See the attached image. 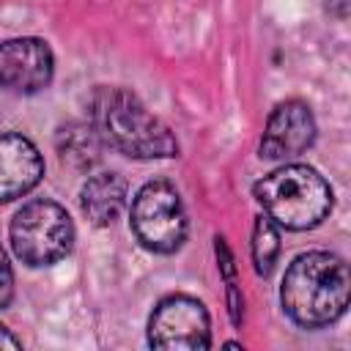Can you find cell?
<instances>
[{
	"instance_id": "cell-5",
	"label": "cell",
	"mask_w": 351,
	"mask_h": 351,
	"mask_svg": "<svg viewBox=\"0 0 351 351\" xmlns=\"http://www.w3.org/2000/svg\"><path fill=\"white\" fill-rule=\"evenodd\" d=\"M129 222H132V233L137 236V241L156 255L178 252L186 239V228H189L181 195L165 178L145 181L134 192Z\"/></svg>"
},
{
	"instance_id": "cell-13",
	"label": "cell",
	"mask_w": 351,
	"mask_h": 351,
	"mask_svg": "<svg viewBox=\"0 0 351 351\" xmlns=\"http://www.w3.org/2000/svg\"><path fill=\"white\" fill-rule=\"evenodd\" d=\"M14 299V271H11V263H8V255L0 244V310L8 307Z\"/></svg>"
},
{
	"instance_id": "cell-3",
	"label": "cell",
	"mask_w": 351,
	"mask_h": 351,
	"mask_svg": "<svg viewBox=\"0 0 351 351\" xmlns=\"http://www.w3.org/2000/svg\"><path fill=\"white\" fill-rule=\"evenodd\" d=\"M252 197L261 203L263 214L285 230L318 228L335 206L329 181L315 167L293 162H282V167L258 178Z\"/></svg>"
},
{
	"instance_id": "cell-1",
	"label": "cell",
	"mask_w": 351,
	"mask_h": 351,
	"mask_svg": "<svg viewBox=\"0 0 351 351\" xmlns=\"http://www.w3.org/2000/svg\"><path fill=\"white\" fill-rule=\"evenodd\" d=\"M88 123L99 140L132 159H170L178 140L170 126L156 118L134 90L121 85H96L88 96Z\"/></svg>"
},
{
	"instance_id": "cell-12",
	"label": "cell",
	"mask_w": 351,
	"mask_h": 351,
	"mask_svg": "<svg viewBox=\"0 0 351 351\" xmlns=\"http://www.w3.org/2000/svg\"><path fill=\"white\" fill-rule=\"evenodd\" d=\"M250 252H252V269L258 277H271L277 258H280V228L266 217H255L252 225V241H250Z\"/></svg>"
},
{
	"instance_id": "cell-7",
	"label": "cell",
	"mask_w": 351,
	"mask_h": 351,
	"mask_svg": "<svg viewBox=\"0 0 351 351\" xmlns=\"http://www.w3.org/2000/svg\"><path fill=\"white\" fill-rule=\"evenodd\" d=\"M55 77L52 47L38 36L0 41V88L16 96H33L49 88Z\"/></svg>"
},
{
	"instance_id": "cell-15",
	"label": "cell",
	"mask_w": 351,
	"mask_h": 351,
	"mask_svg": "<svg viewBox=\"0 0 351 351\" xmlns=\"http://www.w3.org/2000/svg\"><path fill=\"white\" fill-rule=\"evenodd\" d=\"M326 8H329L337 19H346V14H348V0H326Z\"/></svg>"
},
{
	"instance_id": "cell-2",
	"label": "cell",
	"mask_w": 351,
	"mask_h": 351,
	"mask_svg": "<svg viewBox=\"0 0 351 351\" xmlns=\"http://www.w3.org/2000/svg\"><path fill=\"white\" fill-rule=\"evenodd\" d=\"M351 274L343 258L313 250L296 255L280 285L285 315L302 329H324L346 315Z\"/></svg>"
},
{
	"instance_id": "cell-11",
	"label": "cell",
	"mask_w": 351,
	"mask_h": 351,
	"mask_svg": "<svg viewBox=\"0 0 351 351\" xmlns=\"http://www.w3.org/2000/svg\"><path fill=\"white\" fill-rule=\"evenodd\" d=\"M58 154L63 162H69L77 170H90L101 159V140L93 132L90 123H66L58 129L55 137Z\"/></svg>"
},
{
	"instance_id": "cell-9",
	"label": "cell",
	"mask_w": 351,
	"mask_h": 351,
	"mask_svg": "<svg viewBox=\"0 0 351 351\" xmlns=\"http://www.w3.org/2000/svg\"><path fill=\"white\" fill-rule=\"evenodd\" d=\"M44 178V156L36 143L19 132L0 134V203L33 192Z\"/></svg>"
},
{
	"instance_id": "cell-8",
	"label": "cell",
	"mask_w": 351,
	"mask_h": 351,
	"mask_svg": "<svg viewBox=\"0 0 351 351\" xmlns=\"http://www.w3.org/2000/svg\"><path fill=\"white\" fill-rule=\"evenodd\" d=\"M315 132L313 110L302 99H285L266 118L258 156L266 162H291L315 143Z\"/></svg>"
},
{
	"instance_id": "cell-4",
	"label": "cell",
	"mask_w": 351,
	"mask_h": 351,
	"mask_svg": "<svg viewBox=\"0 0 351 351\" xmlns=\"http://www.w3.org/2000/svg\"><path fill=\"white\" fill-rule=\"evenodd\" d=\"M8 239H11L14 255L25 266L41 269L63 261L71 252L74 222L60 203L41 197V200L25 203L14 214L8 225Z\"/></svg>"
},
{
	"instance_id": "cell-10",
	"label": "cell",
	"mask_w": 351,
	"mask_h": 351,
	"mask_svg": "<svg viewBox=\"0 0 351 351\" xmlns=\"http://www.w3.org/2000/svg\"><path fill=\"white\" fill-rule=\"evenodd\" d=\"M129 200V184L115 170L93 173L80 189V208L96 228H110Z\"/></svg>"
},
{
	"instance_id": "cell-6",
	"label": "cell",
	"mask_w": 351,
	"mask_h": 351,
	"mask_svg": "<svg viewBox=\"0 0 351 351\" xmlns=\"http://www.w3.org/2000/svg\"><path fill=\"white\" fill-rule=\"evenodd\" d=\"M148 346L162 351L211 348V315L189 293H170L156 302L148 318Z\"/></svg>"
},
{
	"instance_id": "cell-14",
	"label": "cell",
	"mask_w": 351,
	"mask_h": 351,
	"mask_svg": "<svg viewBox=\"0 0 351 351\" xmlns=\"http://www.w3.org/2000/svg\"><path fill=\"white\" fill-rule=\"evenodd\" d=\"M19 348H22V340L14 337L5 324H0V351H19Z\"/></svg>"
}]
</instances>
